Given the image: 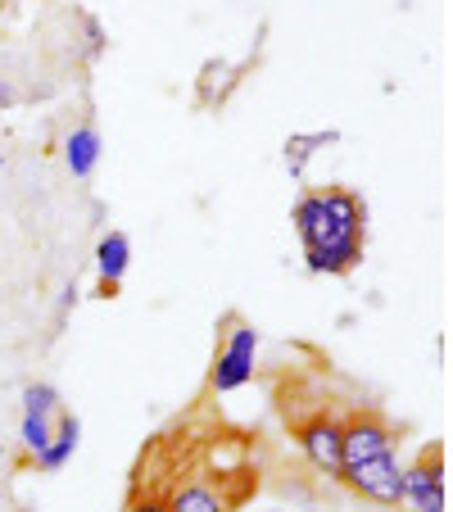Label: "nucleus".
Here are the masks:
<instances>
[{
  "label": "nucleus",
  "mask_w": 453,
  "mask_h": 512,
  "mask_svg": "<svg viewBox=\"0 0 453 512\" xmlns=\"http://www.w3.org/2000/svg\"><path fill=\"white\" fill-rule=\"evenodd\" d=\"M132 512H168V503H164V494H145V499L132 503Z\"/></svg>",
  "instance_id": "11"
},
{
  "label": "nucleus",
  "mask_w": 453,
  "mask_h": 512,
  "mask_svg": "<svg viewBox=\"0 0 453 512\" xmlns=\"http://www.w3.org/2000/svg\"><path fill=\"white\" fill-rule=\"evenodd\" d=\"M254 354H259V331H254L250 322L232 318L227 327H222L218 354H213V368H209L213 395H232V390L250 386L254 381Z\"/></svg>",
  "instance_id": "3"
},
{
  "label": "nucleus",
  "mask_w": 453,
  "mask_h": 512,
  "mask_svg": "<svg viewBox=\"0 0 453 512\" xmlns=\"http://www.w3.org/2000/svg\"><path fill=\"white\" fill-rule=\"evenodd\" d=\"M168 512H227V499L218 494V485L209 481H186L173 494H164Z\"/></svg>",
  "instance_id": "10"
},
{
  "label": "nucleus",
  "mask_w": 453,
  "mask_h": 512,
  "mask_svg": "<svg viewBox=\"0 0 453 512\" xmlns=\"http://www.w3.org/2000/svg\"><path fill=\"white\" fill-rule=\"evenodd\" d=\"M10 100H14V91H10V87H0V105H10Z\"/></svg>",
  "instance_id": "12"
},
{
  "label": "nucleus",
  "mask_w": 453,
  "mask_h": 512,
  "mask_svg": "<svg viewBox=\"0 0 453 512\" xmlns=\"http://www.w3.org/2000/svg\"><path fill=\"white\" fill-rule=\"evenodd\" d=\"M78 440H82V422L73 413H59V422H55V435L46 440V449H41L32 463H37V472H59V467L73 458V449H78Z\"/></svg>",
  "instance_id": "9"
},
{
  "label": "nucleus",
  "mask_w": 453,
  "mask_h": 512,
  "mask_svg": "<svg viewBox=\"0 0 453 512\" xmlns=\"http://www.w3.org/2000/svg\"><path fill=\"white\" fill-rule=\"evenodd\" d=\"M0 168H5V159H0Z\"/></svg>",
  "instance_id": "13"
},
{
  "label": "nucleus",
  "mask_w": 453,
  "mask_h": 512,
  "mask_svg": "<svg viewBox=\"0 0 453 512\" xmlns=\"http://www.w3.org/2000/svg\"><path fill=\"white\" fill-rule=\"evenodd\" d=\"M127 512H132V508H127Z\"/></svg>",
  "instance_id": "14"
},
{
  "label": "nucleus",
  "mask_w": 453,
  "mask_h": 512,
  "mask_svg": "<svg viewBox=\"0 0 453 512\" xmlns=\"http://www.w3.org/2000/svg\"><path fill=\"white\" fill-rule=\"evenodd\" d=\"M290 431H295V445H299V454L309 458L313 472L336 481L340 476V417L309 413V417H299Z\"/></svg>",
  "instance_id": "6"
},
{
  "label": "nucleus",
  "mask_w": 453,
  "mask_h": 512,
  "mask_svg": "<svg viewBox=\"0 0 453 512\" xmlns=\"http://www.w3.org/2000/svg\"><path fill=\"white\" fill-rule=\"evenodd\" d=\"M404 503L413 512H444L449 490H444V445H426L413 463H404Z\"/></svg>",
  "instance_id": "4"
},
{
  "label": "nucleus",
  "mask_w": 453,
  "mask_h": 512,
  "mask_svg": "<svg viewBox=\"0 0 453 512\" xmlns=\"http://www.w3.org/2000/svg\"><path fill=\"white\" fill-rule=\"evenodd\" d=\"M295 218L299 245H304V263L318 277H345L363 263L367 245V204L345 186H322V191H304L290 209Z\"/></svg>",
  "instance_id": "1"
},
{
  "label": "nucleus",
  "mask_w": 453,
  "mask_h": 512,
  "mask_svg": "<svg viewBox=\"0 0 453 512\" xmlns=\"http://www.w3.org/2000/svg\"><path fill=\"white\" fill-rule=\"evenodd\" d=\"M358 499L376 508H399L404 503V463L395 449V431L386 417L354 413L340 422V476Z\"/></svg>",
  "instance_id": "2"
},
{
  "label": "nucleus",
  "mask_w": 453,
  "mask_h": 512,
  "mask_svg": "<svg viewBox=\"0 0 453 512\" xmlns=\"http://www.w3.org/2000/svg\"><path fill=\"white\" fill-rule=\"evenodd\" d=\"M59 413H64V399H59L55 386H46V381H37V386L23 390V422H19V449L23 458H37L41 449H46V440L55 435V422Z\"/></svg>",
  "instance_id": "5"
},
{
  "label": "nucleus",
  "mask_w": 453,
  "mask_h": 512,
  "mask_svg": "<svg viewBox=\"0 0 453 512\" xmlns=\"http://www.w3.org/2000/svg\"><path fill=\"white\" fill-rule=\"evenodd\" d=\"M127 268H132V241H127V232H105L96 241V272H100V295L105 300L118 295Z\"/></svg>",
  "instance_id": "7"
},
{
  "label": "nucleus",
  "mask_w": 453,
  "mask_h": 512,
  "mask_svg": "<svg viewBox=\"0 0 453 512\" xmlns=\"http://www.w3.org/2000/svg\"><path fill=\"white\" fill-rule=\"evenodd\" d=\"M100 150H105V145H100V132H96V127H91V123L73 127V132L64 136V164H68V173L87 182V177L100 168Z\"/></svg>",
  "instance_id": "8"
}]
</instances>
